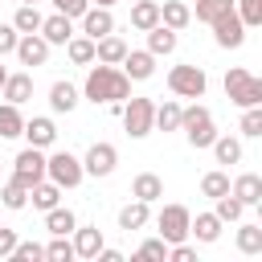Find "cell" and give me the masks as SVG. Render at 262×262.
<instances>
[{"label":"cell","mask_w":262,"mask_h":262,"mask_svg":"<svg viewBox=\"0 0 262 262\" xmlns=\"http://www.w3.org/2000/svg\"><path fill=\"white\" fill-rule=\"evenodd\" d=\"M0 90H4V102H16L20 106V102L33 98V74H8Z\"/></svg>","instance_id":"cell-19"},{"label":"cell","mask_w":262,"mask_h":262,"mask_svg":"<svg viewBox=\"0 0 262 262\" xmlns=\"http://www.w3.org/2000/svg\"><path fill=\"white\" fill-rule=\"evenodd\" d=\"M20 135L29 139V147H53V139H57V127H53V119H45V115H33V119H25Z\"/></svg>","instance_id":"cell-13"},{"label":"cell","mask_w":262,"mask_h":262,"mask_svg":"<svg viewBox=\"0 0 262 262\" xmlns=\"http://www.w3.org/2000/svg\"><path fill=\"white\" fill-rule=\"evenodd\" d=\"M78 20H82V33H86L90 41H98V37L115 33V16H111V8H98V4H94V8H86Z\"/></svg>","instance_id":"cell-14"},{"label":"cell","mask_w":262,"mask_h":262,"mask_svg":"<svg viewBox=\"0 0 262 262\" xmlns=\"http://www.w3.org/2000/svg\"><path fill=\"white\" fill-rule=\"evenodd\" d=\"M180 131H184V139L201 151V147H209L213 139H217V123H213V111L209 106H201V102H192V106H184L180 111Z\"/></svg>","instance_id":"cell-2"},{"label":"cell","mask_w":262,"mask_h":262,"mask_svg":"<svg viewBox=\"0 0 262 262\" xmlns=\"http://www.w3.org/2000/svg\"><path fill=\"white\" fill-rule=\"evenodd\" d=\"M119 115H123V127H127L131 139H143V135L156 131V127H151V115H156V102H151V98H127V102L119 106Z\"/></svg>","instance_id":"cell-5"},{"label":"cell","mask_w":262,"mask_h":262,"mask_svg":"<svg viewBox=\"0 0 262 262\" xmlns=\"http://www.w3.org/2000/svg\"><path fill=\"white\" fill-rule=\"evenodd\" d=\"M213 41H217L221 49H237V45L246 41V25H242V16H237L233 8L213 20Z\"/></svg>","instance_id":"cell-9"},{"label":"cell","mask_w":262,"mask_h":262,"mask_svg":"<svg viewBox=\"0 0 262 262\" xmlns=\"http://www.w3.org/2000/svg\"><path fill=\"white\" fill-rule=\"evenodd\" d=\"M12 246H16V229H4V225H0V258H8Z\"/></svg>","instance_id":"cell-47"},{"label":"cell","mask_w":262,"mask_h":262,"mask_svg":"<svg viewBox=\"0 0 262 262\" xmlns=\"http://www.w3.org/2000/svg\"><path fill=\"white\" fill-rule=\"evenodd\" d=\"M20 4H37V0H20Z\"/></svg>","instance_id":"cell-50"},{"label":"cell","mask_w":262,"mask_h":262,"mask_svg":"<svg viewBox=\"0 0 262 262\" xmlns=\"http://www.w3.org/2000/svg\"><path fill=\"white\" fill-rule=\"evenodd\" d=\"M233 8V0H196V20H205V25H213L221 12H229Z\"/></svg>","instance_id":"cell-41"},{"label":"cell","mask_w":262,"mask_h":262,"mask_svg":"<svg viewBox=\"0 0 262 262\" xmlns=\"http://www.w3.org/2000/svg\"><path fill=\"white\" fill-rule=\"evenodd\" d=\"M45 176L57 188H78L86 172H82V160L74 151H53V156H45Z\"/></svg>","instance_id":"cell-4"},{"label":"cell","mask_w":262,"mask_h":262,"mask_svg":"<svg viewBox=\"0 0 262 262\" xmlns=\"http://www.w3.org/2000/svg\"><path fill=\"white\" fill-rule=\"evenodd\" d=\"M131 196L151 205V201H160V196H164V180H160L156 172H139V176L131 180Z\"/></svg>","instance_id":"cell-20"},{"label":"cell","mask_w":262,"mask_h":262,"mask_svg":"<svg viewBox=\"0 0 262 262\" xmlns=\"http://www.w3.org/2000/svg\"><path fill=\"white\" fill-rule=\"evenodd\" d=\"M233 12L242 16L246 29H258L262 25V0H233Z\"/></svg>","instance_id":"cell-39"},{"label":"cell","mask_w":262,"mask_h":262,"mask_svg":"<svg viewBox=\"0 0 262 262\" xmlns=\"http://www.w3.org/2000/svg\"><path fill=\"white\" fill-rule=\"evenodd\" d=\"M41 12H37V4H20L16 8V16H12V29L16 33H41Z\"/></svg>","instance_id":"cell-33"},{"label":"cell","mask_w":262,"mask_h":262,"mask_svg":"<svg viewBox=\"0 0 262 262\" xmlns=\"http://www.w3.org/2000/svg\"><path fill=\"white\" fill-rule=\"evenodd\" d=\"M115 164H119L115 143H90V151H86V160H82V172H86V176H111Z\"/></svg>","instance_id":"cell-10"},{"label":"cell","mask_w":262,"mask_h":262,"mask_svg":"<svg viewBox=\"0 0 262 262\" xmlns=\"http://www.w3.org/2000/svg\"><path fill=\"white\" fill-rule=\"evenodd\" d=\"M135 258H139V262H164V258H168V242H164V237H147V242L135 250Z\"/></svg>","instance_id":"cell-40"},{"label":"cell","mask_w":262,"mask_h":262,"mask_svg":"<svg viewBox=\"0 0 262 262\" xmlns=\"http://www.w3.org/2000/svg\"><path fill=\"white\" fill-rule=\"evenodd\" d=\"M86 8H90V0H53V12H66L70 20H74V16H82Z\"/></svg>","instance_id":"cell-44"},{"label":"cell","mask_w":262,"mask_h":262,"mask_svg":"<svg viewBox=\"0 0 262 262\" xmlns=\"http://www.w3.org/2000/svg\"><path fill=\"white\" fill-rule=\"evenodd\" d=\"M0 201H4V209H25V205H29V188H25V184L12 176V180H4Z\"/></svg>","instance_id":"cell-35"},{"label":"cell","mask_w":262,"mask_h":262,"mask_svg":"<svg viewBox=\"0 0 262 262\" xmlns=\"http://www.w3.org/2000/svg\"><path fill=\"white\" fill-rule=\"evenodd\" d=\"M237 250L242 254H262V225L258 221H246L237 229Z\"/></svg>","instance_id":"cell-34"},{"label":"cell","mask_w":262,"mask_h":262,"mask_svg":"<svg viewBox=\"0 0 262 262\" xmlns=\"http://www.w3.org/2000/svg\"><path fill=\"white\" fill-rule=\"evenodd\" d=\"M217 217H221V225H229V221H242V213H246V205L233 196V192H225V196H217V209H213Z\"/></svg>","instance_id":"cell-36"},{"label":"cell","mask_w":262,"mask_h":262,"mask_svg":"<svg viewBox=\"0 0 262 262\" xmlns=\"http://www.w3.org/2000/svg\"><path fill=\"white\" fill-rule=\"evenodd\" d=\"M188 237H196V242H217V237H221V217H217V213H196V217L188 221Z\"/></svg>","instance_id":"cell-21"},{"label":"cell","mask_w":262,"mask_h":262,"mask_svg":"<svg viewBox=\"0 0 262 262\" xmlns=\"http://www.w3.org/2000/svg\"><path fill=\"white\" fill-rule=\"evenodd\" d=\"M201 192H205L209 201L225 196V192H229V176H225V172H205V176H201Z\"/></svg>","instance_id":"cell-38"},{"label":"cell","mask_w":262,"mask_h":262,"mask_svg":"<svg viewBox=\"0 0 262 262\" xmlns=\"http://www.w3.org/2000/svg\"><path fill=\"white\" fill-rule=\"evenodd\" d=\"M209 147H213L217 164H242V139H233V135H217Z\"/></svg>","instance_id":"cell-30"},{"label":"cell","mask_w":262,"mask_h":262,"mask_svg":"<svg viewBox=\"0 0 262 262\" xmlns=\"http://www.w3.org/2000/svg\"><path fill=\"white\" fill-rule=\"evenodd\" d=\"M205 86H209V78H205L201 66H172L168 70V90L176 98H201Z\"/></svg>","instance_id":"cell-6"},{"label":"cell","mask_w":262,"mask_h":262,"mask_svg":"<svg viewBox=\"0 0 262 262\" xmlns=\"http://www.w3.org/2000/svg\"><path fill=\"white\" fill-rule=\"evenodd\" d=\"M41 37H45L49 45H66V41L74 37V20H70L66 12H53V16L41 20Z\"/></svg>","instance_id":"cell-17"},{"label":"cell","mask_w":262,"mask_h":262,"mask_svg":"<svg viewBox=\"0 0 262 262\" xmlns=\"http://www.w3.org/2000/svg\"><path fill=\"white\" fill-rule=\"evenodd\" d=\"M188 221H192V213H188L184 205H164L160 217H156V229H160V237L172 246V242H184V237H188Z\"/></svg>","instance_id":"cell-7"},{"label":"cell","mask_w":262,"mask_h":262,"mask_svg":"<svg viewBox=\"0 0 262 262\" xmlns=\"http://www.w3.org/2000/svg\"><path fill=\"white\" fill-rule=\"evenodd\" d=\"M29 201L45 213V209H53V205H61V188L53 184V180H37L33 188H29Z\"/></svg>","instance_id":"cell-28"},{"label":"cell","mask_w":262,"mask_h":262,"mask_svg":"<svg viewBox=\"0 0 262 262\" xmlns=\"http://www.w3.org/2000/svg\"><path fill=\"white\" fill-rule=\"evenodd\" d=\"M151 25H160V4H156V0H135V8H131V29L147 33Z\"/></svg>","instance_id":"cell-27"},{"label":"cell","mask_w":262,"mask_h":262,"mask_svg":"<svg viewBox=\"0 0 262 262\" xmlns=\"http://www.w3.org/2000/svg\"><path fill=\"white\" fill-rule=\"evenodd\" d=\"M8 258H12V262H41V258H45V246H37V242H20V237H16V246H12Z\"/></svg>","instance_id":"cell-43"},{"label":"cell","mask_w":262,"mask_h":262,"mask_svg":"<svg viewBox=\"0 0 262 262\" xmlns=\"http://www.w3.org/2000/svg\"><path fill=\"white\" fill-rule=\"evenodd\" d=\"M82 94L98 106V102H111V106H123L127 98H131V78L119 70V66H94L90 61V74H86V86H82Z\"/></svg>","instance_id":"cell-1"},{"label":"cell","mask_w":262,"mask_h":262,"mask_svg":"<svg viewBox=\"0 0 262 262\" xmlns=\"http://www.w3.org/2000/svg\"><path fill=\"white\" fill-rule=\"evenodd\" d=\"M123 53H127V41L119 33H106V37L94 41V61H102V66H119Z\"/></svg>","instance_id":"cell-18"},{"label":"cell","mask_w":262,"mask_h":262,"mask_svg":"<svg viewBox=\"0 0 262 262\" xmlns=\"http://www.w3.org/2000/svg\"><path fill=\"white\" fill-rule=\"evenodd\" d=\"M49 106H53L57 115H70V111L78 106V86H70V82H53V86H49Z\"/></svg>","instance_id":"cell-26"},{"label":"cell","mask_w":262,"mask_h":262,"mask_svg":"<svg viewBox=\"0 0 262 262\" xmlns=\"http://www.w3.org/2000/svg\"><path fill=\"white\" fill-rule=\"evenodd\" d=\"M229 192H233L246 209H250V205H262V176H258V172H242V176L229 184Z\"/></svg>","instance_id":"cell-15"},{"label":"cell","mask_w":262,"mask_h":262,"mask_svg":"<svg viewBox=\"0 0 262 262\" xmlns=\"http://www.w3.org/2000/svg\"><path fill=\"white\" fill-rule=\"evenodd\" d=\"M180 102L176 98H164V102H156V115H151V127H160V131H180Z\"/></svg>","instance_id":"cell-24"},{"label":"cell","mask_w":262,"mask_h":262,"mask_svg":"<svg viewBox=\"0 0 262 262\" xmlns=\"http://www.w3.org/2000/svg\"><path fill=\"white\" fill-rule=\"evenodd\" d=\"M74 258V242L70 233H53V242L45 246V262H70Z\"/></svg>","instance_id":"cell-37"},{"label":"cell","mask_w":262,"mask_h":262,"mask_svg":"<svg viewBox=\"0 0 262 262\" xmlns=\"http://www.w3.org/2000/svg\"><path fill=\"white\" fill-rule=\"evenodd\" d=\"M242 135L246 139L262 135V106H242Z\"/></svg>","instance_id":"cell-42"},{"label":"cell","mask_w":262,"mask_h":262,"mask_svg":"<svg viewBox=\"0 0 262 262\" xmlns=\"http://www.w3.org/2000/svg\"><path fill=\"white\" fill-rule=\"evenodd\" d=\"M12 53L20 57V66H45L49 61V41L41 33H20V41H16Z\"/></svg>","instance_id":"cell-11"},{"label":"cell","mask_w":262,"mask_h":262,"mask_svg":"<svg viewBox=\"0 0 262 262\" xmlns=\"http://www.w3.org/2000/svg\"><path fill=\"white\" fill-rule=\"evenodd\" d=\"M119 66H123V74H127L131 82H147V78L156 74V53H147V49H127Z\"/></svg>","instance_id":"cell-12"},{"label":"cell","mask_w":262,"mask_h":262,"mask_svg":"<svg viewBox=\"0 0 262 262\" xmlns=\"http://www.w3.org/2000/svg\"><path fill=\"white\" fill-rule=\"evenodd\" d=\"M172 49H176V29H168V25H151V29H147V53L168 57Z\"/></svg>","instance_id":"cell-23"},{"label":"cell","mask_w":262,"mask_h":262,"mask_svg":"<svg viewBox=\"0 0 262 262\" xmlns=\"http://www.w3.org/2000/svg\"><path fill=\"white\" fill-rule=\"evenodd\" d=\"M225 94L233 106H262V78H254L250 70L233 66L225 74Z\"/></svg>","instance_id":"cell-3"},{"label":"cell","mask_w":262,"mask_h":262,"mask_svg":"<svg viewBox=\"0 0 262 262\" xmlns=\"http://www.w3.org/2000/svg\"><path fill=\"white\" fill-rule=\"evenodd\" d=\"M20 127H25L20 106H16V102H0V139H16Z\"/></svg>","instance_id":"cell-31"},{"label":"cell","mask_w":262,"mask_h":262,"mask_svg":"<svg viewBox=\"0 0 262 262\" xmlns=\"http://www.w3.org/2000/svg\"><path fill=\"white\" fill-rule=\"evenodd\" d=\"M111 4H119V0H98V8H111Z\"/></svg>","instance_id":"cell-48"},{"label":"cell","mask_w":262,"mask_h":262,"mask_svg":"<svg viewBox=\"0 0 262 262\" xmlns=\"http://www.w3.org/2000/svg\"><path fill=\"white\" fill-rule=\"evenodd\" d=\"M66 57H70L74 66H90V61H94V41H90L86 33H82V37L74 33V37L66 41Z\"/></svg>","instance_id":"cell-29"},{"label":"cell","mask_w":262,"mask_h":262,"mask_svg":"<svg viewBox=\"0 0 262 262\" xmlns=\"http://www.w3.org/2000/svg\"><path fill=\"white\" fill-rule=\"evenodd\" d=\"M151 221V209H147V201H131V205H123L119 209V229H143Z\"/></svg>","instance_id":"cell-25"},{"label":"cell","mask_w":262,"mask_h":262,"mask_svg":"<svg viewBox=\"0 0 262 262\" xmlns=\"http://www.w3.org/2000/svg\"><path fill=\"white\" fill-rule=\"evenodd\" d=\"M4 78H8V70H4V66H0V86H4Z\"/></svg>","instance_id":"cell-49"},{"label":"cell","mask_w":262,"mask_h":262,"mask_svg":"<svg viewBox=\"0 0 262 262\" xmlns=\"http://www.w3.org/2000/svg\"><path fill=\"white\" fill-rule=\"evenodd\" d=\"M188 20H192V8H188L184 0H164V4H160V25H168V29L180 33Z\"/></svg>","instance_id":"cell-22"},{"label":"cell","mask_w":262,"mask_h":262,"mask_svg":"<svg viewBox=\"0 0 262 262\" xmlns=\"http://www.w3.org/2000/svg\"><path fill=\"white\" fill-rule=\"evenodd\" d=\"M102 250V229L98 225H74V258H94Z\"/></svg>","instance_id":"cell-16"},{"label":"cell","mask_w":262,"mask_h":262,"mask_svg":"<svg viewBox=\"0 0 262 262\" xmlns=\"http://www.w3.org/2000/svg\"><path fill=\"white\" fill-rule=\"evenodd\" d=\"M12 176H16L25 188H33L37 180H45V156H41V147H25V151L12 160Z\"/></svg>","instance_id":"cell-8"},{"label":"cell","mask_w":262,"mask_h":262,"mask_svg":"<svg viewBox=\"0 0 262 262\" xmlns=\"http://www.w3.org/2000/svg\"><path fill=\"white\" fill-rule=\"evenodd\" d=\"M168 258H172V262H196V250H192L188 242H172V246H168Z\"/></svg>","instance_id":"cell-45"},{"label":"cell","mask_w":262,"mask_h":262,"mask_svg":"<svg viewBox=\"0 0 262 262\" xmlns=\"http://www.w3.org/2000/svg\"><path fill=\"white\" fill-rule=\"evenodd\" d=\"M16 41H20V33H16L12 25H0V57H4V53H12V49H16Z\"/></svg>","instance_id":"cell-46"},{"label":"cell","mask_w":262,"mask_h":262,"mask_svg":"<svg viewBox=\"0 0 262 262\" xmlns=\"http://www.w3.org/2000/svg\"><path fill=\"white\" fill-rule=\"evenodd\" d=\"M74 225H78V217H74L70 209H61V205L45 209V229H49V233H74Z\"/></svg>","instance_id":"cell-32"}]
</instances>
